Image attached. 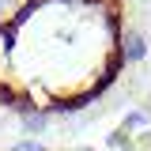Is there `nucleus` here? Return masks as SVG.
Segmentation results:
<instances>
[{"mask_svg": "<svg viewBox=\"0 0 151 151\" xmlns=\"http://www.w3.org/2000/svg\"><path fill=\"white\" fill-rule=\"evenodd\" d=\"M121 45H125V60H132V64H140V60L147 57V42H144V34H140V30H129Z\"/></svg>", "mask_w": 151, "mask_h": 151, "instance_id": "f257e3e1", "label": "nucleus"}, {"mask_svg": "<svg viewBox=\"0 0 151 151\" xmlns=\"http://www.w3.org/2000/svg\"><path fill=\"white\" fill-rule=\"evenodd\" d=\"M147 125H151V113H147V110H129V113H125L121 132H125V136H132V132H144Z\"/></svg>", "mask_w": 151, "mask_h": 151, "instance_id": "f03ea898", "label": "nucleus"}, {"mask_svg": "<svg viewBox=\"0 0 151 151\" xmlns=\"http://www.w3.org/2000/svg\"><path fill=\"white\" fill-rule=\"evenodd\" d=\"M12 151H45V147H42V144H34V140H23V144H15Z\"/></svg>", "mask_w": 151, "mask_h": 151, "instance_id": "7ed1b4c3", "label": "nucleus"}]
</instances>
